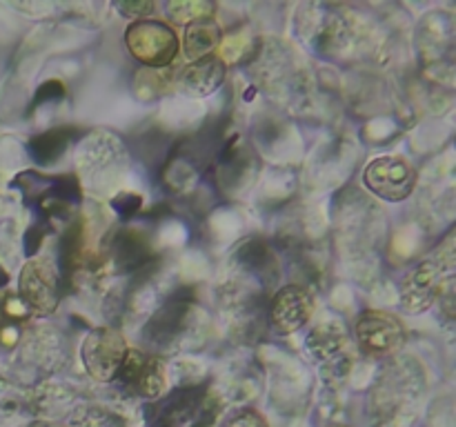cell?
<instances>
[{"label": "cell", "mask_w": 456, "mask_h": 427, "mask_svg": "<svg viewBox=\"0 0 456 427\" xmlns=\"http://www.w3.org/2000/svg\"><path fill=\"white\" fill-rule=\"evenodd\" d=\"M31 311L12 292H0V350H13L25 336Z\"/></svg>", "instance_id": "cell-14"}, {"label": "cell", "mask_w": 456, "mask_h": 427, "mask_svg": "<svg viewBox=\"0 0 456 427\" xmlns=\"http://www.w3.org/2000/svg\"><path fill=\"white\" fill-rule=\"evenodd\" d=\"M332 427H347V425H332Z\"/></svg>", "instance_id": "cell-24"}, {"label": "cell", "mask_w": 456, "mask_h": 427, "mask_svg": "<svg viewBox=\"0 0 456 427\" xmlns=\"http://www.w3.org/2000/svg\"><path fill=\"white\" fill-rule=\"evenodd\" d=\"M227 65L221 56H205L200 60H191L190 65L183 67L176 78V87L183 93L194 98L209 96L225 83Z\"/></svg>", "instance_id": "cell-11"}, {"label": "cell", "mask_w": 456, "mask_h": 427, "mask_svg": "<svg viewBox=\"0 0 456 427\" xmlns=\"http://www.w3.org/2000/svg\"><path fill=\"white\" fill-rule=\"evenodd\" d=\"M114 207L118 209L123 216H132V214H136L138 207H141V196H138V194H120L118 198L114 200Z\"/></svg>", "instance_id": "cell-21"}, {"label": "cell", "mask_w": 456, "mask_h": 427, "mask_svg": "<svg viewBox=\"0 0 456 427\" xmlns=\"http://www.w3.org/2000/svg\"><path fill=\"white\" fill-rule=\"evenodd\" d=\"M78 198L80 187L74 176H47L45 181H40L36 203H38V212L43 216L53 218L65 216L71 205L78 203Z\"/></svg>", "instance_id": "cell-12"}, {"label": "cell", "mask_w": 456, "mask_h": 427, "mask_svg": "<svg viewBox=\"0 0 456 427\" xmlns=\"http://www.w3.org/2000/svg\"><path fill=\"white\" fill-rule=\"evenodd\" d=\"M191 311H194V296H191L190 289H178L147 320L142 338L156 347L172 345L190 327Z\"/></svg>", "instance_id": "cell-8"}, {"label": "cell", "mask_w": 456, "mask_h": 427, "mask_svg": "<svg viewBox=\"0 0 456 427\" xmlns=\"http://www.w3.org/2000/svg\"><path fill=\"white\" fill-rule=\"evenodd\" d=\"M116 9H118V12L127 18L147 20V18L156 12V4L154 3H120Z\"/></svg>", "instance_id": "cell-20"}, {"label": "cell", "mask_w": 456, "mask_h": 427, "mask_svg": "<svg viewBox=\"0 0 456 427\" xmlns=\"http://www.w3.org/2000/svg\"><path fill=\"white\" fill-rule=\"evenodd\" d=\"M120 385L141 399L156 400L167 390V369L165 363L154 354L141 350H129L125 356L120 372L116 376Z\"/></svg>", "instance_id": "cell-9"}, {"label": "cell", "mask_w": 456, "mask_h": 427, "mask_svg": "<svg viewBox=\"0 0 456 427\" xmlns=\"http://www.w3.org/2000/svg\"><path fill=\"white\" fill-rule=\"evenodd\" d=\"M354 332L361 351L372 359H386V356L396 354L405 342L403 323L390 311H363L356 318Z\"/></svg>", "instance_id": "cell-6"}, {"label": "cell", "mask_w": 456, "mask_h": 427, "mask_svg": "<svg viewBox=\"0 0 456 427\" xmlns=\"http://www.w3.org/2000/svg\"><path fill=\"white\" fill-rule=\"evenodd\" d=\"M167 13L174 22H183V25H191V22L208 20L214 13L212 3H200V0H181V3H169Z\"/></svg>", "instance_id": "cell-18"}, {"label": "cell", "mask_w": 456, "mask_h": 427, "mask_svg": "<svg viewBox=\"0 0 456 427\" xmlns=\"http://www.w3.org/2000/svg\"><path fill=\"white\" fill-rule=\"evenodd\" d=\"M221 40V27L208 18V20H199L187 25L185 38H183V49L190 60H200V58L209 56L214 47Z\"/></svg>", "instance_id": "cell-15"}, {"label": "cell", "mask_w": 456, "mask_h": 427, "mask_svg": "<svg viewBox=\"0 0 456 427\" xmlns=\"http://www.w3.org/2000/svg\"><path fill=\"white\" fill-rule=\"evenodd\" d=\"M129 347L123 334L114 327H96L85 336L80 359L94 381L110 383L118 376Z\"/></svg>", "instance_id": "cell-5"}, {"label": "cell", "mask_w": 456, "mask_h": 427, "mask_svg": "<svg viewBox=\"0 0 456 427\" xmlns=\"http://www.w3.org/2000/svg\"><path fill=\"white\" fill-rule=\"evenodd\" d=\"M18 298L31 316H49L58 310L62 298V280L47 258H31L18 276Z\"/></svg>", "instance_id": "cell-3"}, {"label": "cell", "mask_w": 456, "mask_h": 427, "mask_svg": "<svg viewBox=\"0 0 456 427\" xmlns=\"http://www.w3.org/2000/svg\"><path fill=\"white\" fill-rule=\"evenodd\" d=\"M346 347V334L338 325L328 323L319 325L314 332L307 338V350L321 360V363H330V360H338Z\"/></svg>", "instance_id": "cell-16"}, {"label": "cell", "mask_w": 456, "mask_h": 427, "mask_svg": "<svg viewBox=\"0 0 456 427\" xmlns=\"http://www.w3.org/2000/svg\"><path fill=\"white\" fill-rule=\"evenodd\" d=\"M314 314V294L303 285H285L272 296L270 323L279 334H294Z\"/></svg>", "instance_id": "cell-10"}, {"label": "cell", "mask_w": 456, "mask_h": 427, "mask_svg": "<svg viewBox=\"0 0 456 427\" xmlns=\"http://www.w3.org/2000/svg\"><path fill=\"white\" fill-rule=\"evenodd\" d=\"M218 409L221 403L208 385L181 387L156 405L151 427H212Z\"/></svg>", "instance_id": "cell-2"}, {"label": "cell", "mask_w": 456, "mask_h": 427, "mask_svg": "<svg viewBox=\"0 0 456 427\" xmlns=\"http://www.w3.org/2000/svg\"><path fill=\"white\" fill-rule=\"evenodd\" d=\"M71 136H74V129H49V132L38 133L34 141L29 142V151L40 165H49L56 163L65 149L69 147Z\"/></svg>", "instance_id": "cell-17"}, {"label": "cell", "mask_w": 456, "mask_h": 427, "mask_svg": "<svg viewBox=\"0 0 456 427\" xmlns=\"http://www.w3.org/2000/svg\"><path fill=\"white\" fill-rule=\"evenodd\" d=\"M225 427H270L267 425L265 416L261 412L252 407L236 409L234 414H230L225 421Z\"/></svg>", "instance_id": "cell-19"}, {"label": "cell", "mask_w": 456, "mask_h": 427, "mask_svg": "<svg viewBox=\"0 0 456 427\" xmlns=\"http://www.w3.org/2000/svg\"><path fill=\"white\" fill-rule=\"evenodd\" d=\"M363 182L379 198L399 203L417 187V172L403 156H379L363 169Z\"/></svg>", "instance_id": "cell-7"}, {"label": "cell", "mask_w": 456, "mask_h": 427, "mask_svg": "<svg viewBox=\"0 0 456 427\" xmlns=\"http://www.w3.org/2000/svg\"><path fill=\"white\" fill-rule=\"evenodd\" d=\"M25 427H62V425H56V423H47V421H36V423H31V425H25Z\"/></svg>", "instance_id": "cell-22"}, {"label": "cell", "mask_w": 456, "mask_h": 427, "mask_svg": "<svg viewBox=\"0 0 456 427\" xmlns=\"http://www.w3.org/2000/svg\"><path fill=\"white\" fill-rule=\"evenodd\" d=\"M454 287V234L450 231L439 247L423 258L403 280L401 305L408 314L430 310L448 289Z\"/></svg>", "instance_id": "cell-1"}, {"label": "cell", "mask_w": 456, "mask_h": 427, "mask_svg": "<svg viewBox=\"0 0 456 427\" xmlns=\"http://www.w3.org/2000/svg\"><path fill=\"white\" fill-rule=\"evenodd\" d=\"M125 44L129 53L147 67H167L181 47L176 31L154 18L134 20L125 31Z\"/></svg>", "instance_id": "cell-4"}, {"label": "cell", "mask_w": 456, "mask_h": 427, "mask_svg": "<svg viewBox=\"0 0 456 427\" xmlns=\"http://www.w3.org/2000/svg\"><path fill=\"white\" fill-rule=\"evenodd\" d=\"M4 394H7V381H4V376L0 374V403H3Z\"/></svg>", "instance_id": "cell-23"}, {"label": "cell", "mask_w": 456, "mask_h": 427, "mask_svg": "<svg viewBox=\"0 0 456 427\" xmlns=\"http://www.w3.org/2000/svg\"><path fill=\"white\" fill-rule=\"evenodd\" d=\"M111 258L118 271H134L145 267L154 258L145 236L134 230H120L111 240Z\"/></svg>", "instance_id": "cell-13"}]
</instances>
